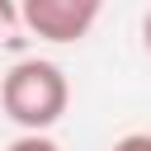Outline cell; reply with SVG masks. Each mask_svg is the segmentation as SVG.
I'll return each instance as SVG.
<instances>
[{
    "label": "cell",
    "instance_id": "5b68a950",
    "mask_svg": "<svg viewBox=\"0 0 151 151\" xmlns=\"http://www.w3.org/2000/svg\"><path fill=\"white\" fill-rule=\"evenodd\" d=\"M109 151H151V132H127V137H118Z\"/></svg>",
    "mask_w": 151,
    "mask_h": 151
},
{
    "label": "cell",
    "instance_id": "8992f818",
    "mask_svg": "<svg viewBox=\"0 0 151 151\" xmlns=\"http://www.w3.org/2000/svg\"><path fill=\"white\" fill-rule=\"evenodd\" d=\"M142 47H146V57H151V9L142 14Z\"/></svg>",
    "mask_w": 151,
    "mask_h": 151
},
{
    "label": "cell",
    "instance_id": "277c9868",
    "mask_svg": "<svg viewBox=\"0 0 151 151\" xmlns=\"http://www.w3.org/2000/svg\"><path fill=\"white\" fill-rule=\"evenodd\" d=\"M5 151H61V146H57L47 132H24V137H14Z\"/></svg>",
    "mask_w": 151,
    "mask_h": 151
},
{
    "label": "cell",
    "instance_id": "7a4b0ae2",
    "mask_svg": "<svg viewBox=\"0 0 151 151\" xmlns=\"http://www.w3.org/2000/svg\"><path fill=\"white\" fill-rule=\"evenodd\" d=\"M104 14V0H19V24L38 42H80Z\"/></svg>",
    "mask_w": 151,
    "mask_h": 151
},
{
    "label": "cell",
    "instance_id": "6da1fadb",
    "mask_svg": "<svg viewBox=\"0 0 151 151\" xmlns=\"http://www.w3.org/2000/svg\"><path fill=\"white\" fill-rule=\"evenodd\" d=\"M66 104H71V85L57 61L28 57V61H14L0 80V109L24 132H47L52 123H61Z\"/></svg>",
    "mask_w": 151,
    "mask_h": 151
},
{
    "label": "cell",
    "instance_id": "3957f363",
    "mask_svg": "<svg viewBox=\"0 0 151 151\" xmlns=\"http://www.w3.org/2000/svg\"><path fill=\"white\" fill-rule=\"evenodd\" d=\"M24 24H19V0H0V47L19 42Z\"/></svg>",
    "mask_w": 151,
    "mask_h": 151
}]
</instances>
